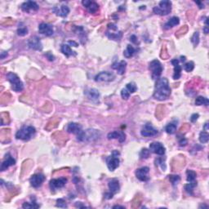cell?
Wrapping results in <instances>:
<instances>
[{
  "mask_svg": "<svg viewBox=\"0 0 209 209\" xmlns=\"http://www.w3.org/2000/svg\"><path fill=\"white\" fill-rule=\"evenodd\" d=\"M171 95V88L169 87V83L168 78H159L157 79L155 88H154V99L158 101H164L168 98Z\"/></svg>",
  "mask_w": 209,
  "mask_h": 209,
  "instance_id": "cell-1",
  "label": "cell"
},
{
  "mask_svg": "<svg viewBox=\"0 0 209 209\" xmlns=\"http://www.w3.org/2000/svg\"><path fill=\"white\" fill-rule=\"evenodd\" d=\"M100 136H101V133L98 130L88 129L86 131H82L77 136V139L78 141H83V142H89V141H93L95 140L99 139Z\"/></svg>",
  "mask_w": 209,
  "mask_h": 209,
  "instance_id": "cell-2",
  "label": "cell"
},
{
  "mask_svg": "<svg viewBox=\"0 0 209 209\" xmlns=\"http://www.w3.org/2000/svg\"><path fill=\"white\" fill-rule=\"evenodd\" d=\"M36 130L33 126H24L16 133V138L22 141H29L35 134Z\"/></svg>",
  "mask_w": 209,
  "mask_h": 209,
  "instance_id": "cell-3",
  "label": "cell"
},
{
  "mask_svg": "<svg viewBox=\"0 0 209 209\" xmlns=\"http://www.w3.org/2000/svg\"><path fill=\"white\" fill-rule=\"evenodd\" d=\"M172 11V2L168 0L161 1L158 6H156L153 8L154 13L159 16H166L168 15Z\"/></svg>",
  "mask_w": 209,
  "mask_h": 209,
  "instance_id": "cell-4",
  "label": "cell"
},
{
  "mask_svg": "<svg viewBox=\"0 0 209 209\" xmlns=\"http://www.w3.org/2000/svg\"><path fill=\"white\" fill-rule=\"evenodd\" d=\"M7 80L11 83V88L15 92H21L24 88V85L20 78L14 73H8L7 74Z\"/></svg>",
  "mask_w": 209,
  "mask_h": 209,
  "instance_id": "cell-5",
  "label": "cell"
},
{
  "mask_svg": "<svg viewBox=\"0 0 209 209\" xmlns=\"http://www.w3.org/2000/svg\"><path fill=\"white\" fill-rule=\"evenodd\" d=\"M119 154H119L118 151H114L112 154L106 158L107 167H108L109 170L111 171V172L114 171L119 166V162H120L119 161V158H118Z\"/></svg>",
  "mask_w": 209,
  "mask_h": 209,
  "instance_id": "cell-6",
  "label": "cell"
},
{
  "mask_svg": "<svg viewBox=\"0 0 209 209\" xmlns=\"http://www.w3.org/2000/svg\"><path fill=\"white\" fill-rule=\"evenodd\" d=\"M149 69L152 73L153 79H158L163 72V66L159 61L154 60L149 65Z\"/></svg>",
  "mask_w": 209,
  "mask_h": 209,
  "instance_id": "cell-7",
  "label": "cell"
},
{
  "mask_svg": "<svg viewBox=\"0 0 209 209\" xmlns=\"http://www.w3.org/2000/svg\"><path fill=\"white\" fill-rule=\"evenodd\" d=\"M115 75L111 72L108 71H103L101 72L97 75H96L95 81L96 82H110V81L114 80Z\"/></svg>",
  "mask_w": 209,
  "mask_h": 209,
  "instance_id": "cell-8",
  "label": "cell"
},
{
  "mask_svg": "<svg viewBox=\"0 0 209 209\" xmlns=\"http://www.w3.org/2000/svg\"><path fill=\"white\" fill-rule=\"evenodd\" d=\"M67 182V178L66 177H60L57 179H51L50 180V188L51 190H55L56 189H60V188L64 187Z\"/></svg>",
  "mask_w": 209,
  "mask_h": 209,
  "instance_id": "cell-9",
  "label": "cell"
},
{
  "mask_svg": "<svg viewBox=\"0 0 209 209\" xmlns=\"http://www.w3.org/2000/svg\"><path fill=\"white\" fill-rule=\"evenodd\" d=\"M150 172V168L148 167H142L141 168L136 169V178L141 181H147L150 179V176H148Z\"/></svg>",
  "mask_w": 209,
  "mask_h": 209,
  "instance_id": "cell-10",
  "label": "cell"
},
{
  "mask_svg": "<svg viewBox=\"0 0 209 209\" xmlns=\"http://www.w3.org/2000/svg\"><path fill=\"white\" fill-rule=\"evenodd\" d=\"M44 180H45V176H44V174L38 173V174H34L30 177L29 182H30V185L33 187L38 188L42 185V184L44 183Z\"/></svg>",
  "mask_w": 209,
  "mask_h": 209,
  "instance_id": "cell-11",
  "label": "cell"
},
{
  "mask_svg": "<svg viewBox=\"0 0 209 209\" xmlns=\"http://www.w3.org/2000/svg\"><path fill=\"white\" fill-rule=\"evenodd\" d=\"M28 46L29 48L35 51H41L43 49V44L41 43L40 39L37 36H33L29 39L28 40Z\"/></svg>",
  "mask_w": 209,
  "mask_h": 209,
  "instance_id": "cell-12",
  "label": "cell"
},
{
  "mask_svg": "<svg viewBox=\"0 0 209 209\" xmlns=\"http://www.w3.org/2000/svg\"><path fill=\"white\" fill-rule=\"evenodd\" d=\"M165 147L160 142H152L150 145V151L158 155H163L165 154Z\"/></svg>",
  "mask_w": 209,
  "mask_h": 209,
  "instance_id": "cell-13",
  "label": "cell"
},
{
  "mask_svg": "<svg viewBox=\"0 0 209 209\" xmlns=\"http://www.w3.org/2000/svg\"><path fill=\"white\" fill-rule=\"evenodd\" d=\"M39 5L35 3V2H33V1H27V2H25L21 4V8L24 11H26L27 13H30L31 11H38L39 10Z\"/></svg>",
  "mask_w": 209,
  "mask_h": 209,
  "instance_id": "cell-14",
  "label": "cell"
},
{
  "mask_svg": "<svg viewBox=\"0 0 209 209\" xmlns=\"http://www.w3.org/2000/svg\"><path fill=\"white\" fill-rule=\"evenodd\" d=\"M39 32L41 34H44L46 36H51L54 33V30L52 26L48 25L47 23H41L39 26Z\"/></svg>",
  "mask_w": 209,
  "mask_h": 209,
  "instance_id": "cell-15",
  "label": "cell"
},
{
  "mask_svg": "<svg viewBox=\"0 0 209 209\" xmlns=\"http://www.w3.org/2000/svg\"><path fill=\"white\" fill-rule=\"evenodd\" d=\"M15 163H16V160L11 157V154H6V157H5L4 161L3 162L2 164H1V168H0L1 172H4V171H5V170H7L9 167L13 166Z\"/></svg>",
  "mask_w": 209,
  "mask_h": 209,
  "instance_id": "cell-16",
  "label": "cell"
},
{
  "mask_svg": "<svg viewBox=\"0 0 209 209\" xmlns=\"http://www.w3.org/2000/svg\"><path fill=\"white\" fill-rule=\"evenodd\" d=\"M141 136H155L158 133V131L154 128L153 126L147 123L144 126L143 128L141 129Z\"/></svg>",
  "mask_w": 209,
  "mask_h": 209,
  "instance_id": "cell-17",
  "label": "cell"
},
{
  "mask_svg": "<svg viewBox=\"0 0 209 209\" xmlns=\"http://www.w3.org/2000/svg\"><path fill=\"white\" fill-rule=\"evenodd\" d=\"M66 131L70 132V133H73V134H75L76 136H78L83 131V129H82V126L79 123H70L67 126V128H66Z\"/></svg>",
  "mask_w": 209,
  "mask_h": 209,
  "instance_id": "cell-18",
  "label": "cell"
},
{
  "mask_svg": "<svg viewBox=\"0 0 209 209\" xmlns=\"http://www.w3.org/2000/svg\"><path fill=\"white\" fill-rule=\"evenodd\" d=\"M52 11H53L56 16H61V17H66V16H67L69 15V13H70V8H69L68 6H66V5H62L60 8L57 7H55L52 9Z\"/></svg>",
  "mask_w": 209,
  "mask_h": 209,
  "instance_id": "cell-19",
  "label": "cell"
},
{
  "mask_svg": "<svg viewBox=\"0 0 209 209\" xmlns=\"http://www.w3.org/2000/svg\"><path fill=\"white\" fill-rule=\"evenodd\" d=\"M82 4L85 7H87L88 11L92 14V13H96V11L99 10V5L95 3V2H91V1H88V0H83L82 2Z\"/></svg>",
  "mask_w": 209,
  "mask_h": 209,
  "instance_id": "cell-20",
  "label": "cell"
},
{
  "mask_svg": "<svg viewBox=\"0 0 209 209\" xmlns=\"http://www.w3.org/2000/svg\"><path fill=\"white\" fill-rule=\"evenodd\" d=\"M172 64L174 66V73H173V79H179L181 76V66L179 65V60L177 59H173L172 60Z\"/></svg>",
  "mask_w": 209,
  "mask_h": 209,
  "instance_id": "cell-21",
  "label": "cell"
},
{
  "mask_svg": "<svg viewBox=\"0 0 209 209\" xmlns=\"http://www.w3.org/2000/svg\"><path fill=\"white\" fill-rule=\"evenodd\" d=\"M108 139H118L119 142H123L126 140V134L122 131H115V132H110L107 135Z\"/></svg>",
  "mask_w": 209,
  "mask_h": 209,
  "instance_id": "cell-22",
  "label": "cell"
},
{
  "mask_svg": "<svg viewBox=\"0 0 209 209\" xmlns=\"http://www.w3.org/2000/svg\"><path fill=\"white\" fill-rule=\"evenodd\" d=\"M126 67H127V62L125 61H121L119 62H114L112 65V69L117 70V73L120 75L124 74L126 71Z\"/></svg>",
  "mask_w": 209,
  "mask_h": 209,
  "instance_id": "cell-23",
  "label": "cell"
},
{
  "mask_svg": "<svg viewBox=\"0 0 209 209\" xmlns=\"http://www.w3.org/2000/svg\"><path fill=\"white\" fill-rule=\"evenodd\" d=\"M85 94L92 101H97L100 97V92L96 88H89L85 91Z\"/></svg>",
  "mask_w": 209,
  "mask_h": 209,
  "instance_id": "cell-24",
  "label": "cell"
},
{
  "mask_svg": "<svg viewBox=\"0 0 209 209\" xmlns=\"http://www.w3.org/2000/svg\"><path fill=\"white\" fill-rule=\"evenodd\" d=\"M108 186L110 189V191L113 194H116L118 192L119 189H120V185H119V182L117 179H112V180H109L108 183Z\"/></svg>",
  "mask_w": 209,
  "mask_h": 209,
  "instance_id": "cell-25",
  "label": "cell"
},
{
  "mask_svg": "<svg viewBox=\"0 0 209 209\" xmlns=\"http://www.w3.org/2000/svg\"><path fill=\"white\" fill-rule=\"evenodd\" d=\"M179 23H180V19H179V17H177V16H173V17H172V18L169 20L168 21L166 22L165 24H164V26H163V29H171V28H173V27H174V26L179 25Z\"/></svg>",
  "mask_w": 209,
  "mask_h": 209,
  "instance_id": "cell-26",
  "label": "cell"
},
{
  "mask_svg": "<svg viewBox=\"0 0 209 209\" xmlns=\"http://www.w3.org/2000/svg\"><path fill=\"white\" fill-rule=\"evenodd\" d=\"M61 51L67 57H70V56L76 55L75 51H73L68 44H62L61 47Z\"/></svg>",
  "mask_w": 209,
  "mask_h": 209,
  "instance_id": "cell-27",
  "label": "cell"
},
{
  "mask_svg": "<svg viewBox=\"0 0 209 209\" xmlns=\"http://www.w3.org/2000/svg\"><path fill=\"white\" fill-rule=\"evenodd\" d=\"M135 52H136V49L133 48L132 45H128L126 50L123 51V56L126 58H130L135 54Z\"/></svg>",
  "mask_w": 209,
  "mask_h": 209,
  "instance_id": "cell-28",
  "label": "cell"
},
{
  "mask_svg": "<svg viewBox=\"0 0 209 209\" xmlns=\"http://www.w3.org/2000/svg\"><path fill=\"white\" fill-rule=\"evenodd\" d=\"M195 105H196V106H202V105L208 106L209 101L208 98H206L204 96H198V97L196 98V100H195Z\"/></svg>",
  "mask_w": 209,
  "mask_h": 209,
  "instance_id": "cell-29",
  "label": "cell"
},
{
  "mask_svg": "<svg viewBox=\"0 0 209 209\" xmlns=\"http://www.w3.org/2000/svg\"><path fill=\"white\" fill-rule=\"evenodd\" d=\"M196 176H197V174L195 171H193V170H187L186 171V180H187L188 182L190 183V182L195 181Z\"/></svg>",
  "mask_w": 209,
  "mask_h": 209,
  "instance_id": "cell-30",
  "label": "cell"
},
{
  "mask_svg": "<svg viewBox=\"0 0 209 209\" xmlns=\"http://www.w3.org/2000/svg\"><path fill=\"white\" fill-rule=\"evenodd\" d=\"M197 185V182L194 181V182H190V183L186 184L185 185V190L187 192L189 195H194V188Z\"/></svg>",
  "mask_w": 209,
  "mask_h": 209,
  "instance_id": "cell-31",
  "label": "cell"
},
{
  "mask_svg": "<svg viewBox=\"0 0 209 209\" xmlns=\"http://www.w3.org/2000/svg\"><path fill=\"white\" fill-rule=\"evenodd\" d=\"M165 131L168 134H174L176 131V124L175 123H170L166 126Z\"/></svg>",
  "mask_w": 209,
  "mask_h": 209,
  "instance_id": "cell-32",
  "label": "cell"
},
{
  "mask_svg": "<svg viewBox=\"0 0 209 209\" xmlns=\"http://www.w3.org/2000/svg\"><path fill=\"white\" fill-rule=\"evenodd\" d=\"M39 207H40V206L39 205V204H37L36 202H35V198L34 199L33 201V198H32V203H30L26 202L22 204V208H39Z\"/></svg>",
  "mask_w": 209,
  "mask_h": 209,
  "instance_id": "cell-33",
  "label": "cell"
},
{
  "mask_svg": "<svg viewBox=\"0 0 209 209\" xmlns=\"http://www.w3.org/2000/svg\"><path fill=\"white\" fill-rule=\"evenodd\" d=\"M209 140V135L208 132L206 131H203V132H200L199 134V141L203 144L208 143V142Z\"/></svg>",
  "mask_w": 209,
  "mask_h": 209,
  "instance_id": "cell-34",
  "label": "cell"
},
{
  "mask_svg": "<svg viewBox=\"0 0 209 209\" xmlns=\"http://www.w3.org/2000/svg\"><path fill=\"white\" fill-rule=\"evenodd\" d=\"M156 117L158 118L159 120H161L162 118L164 116V106H159L156 110Z\"/></svg>",
  "mask_w": 209,
  "mask_h": 209,
  "instance_id": "cell-35",
  "label": "cell"
},
{
  "mask_svg": "<svg viewBox=\"0 0 209 209\" xmlns=\"http://www.w3.org/2000/svg\"><path fill=\"white\" fill-rule=\"evenodd\" d=\"M168 176L169 180H170V182L172 183L173 186L176 185L178 184V182L180 180V177L178 176V175H170V176Z\"/></svg>",
  "mask_w": 209,
  "mask_h": 209,
  "instance_id": "cell-36",
  "label": "cell"
},
{
  "mask_svg": "<svg viewBox=\"0 0 209 209\" xmlns=\"http://www.w3.org/2000/svg\"><path fill=\"white\" fill-rule=\"evenodd\" d=\"M141 203V197L139 195H136V197L134 198V199L132 200V208H139L140 204Z\"/></svg>",
  "mask_w": 209,
  "mask_h": 209,
  "instance_id": "cell-37",
  "label": "cell"
},
{
  "mask_svg": "<svg viewBox=\"0 0 209 209\" xmlns=\"http://www.w3.org/2000/svg\"><path fill=\"white\" fill-rule=\"evenodd\" d=\"M190 41L195 47L198 45V43H199V34H198V32H195L193 36L191 37Z\"/></svg>",
  "mask_w": 209,
  "mask_h": 209,
  "instance_id": "cell-38",
  "label": "cell"
},
{
  "mask_svg": "<svg viewBox=\"0 0 209 209\" xmlns=\"http://www.w3.org/2000/svg\"><path fill=\"white\" fill-rule=\"evenodd\" d=\"M194 69H195V63L193 61H189L184 65V70L186 72H191Z\"/></svg>",
  "mask_w": 209,
  "mask_h": 209,
  "instance_id": "cell-39",
  "label": "cell"
},
{
  "mask_svg": "<svg viewBox=\"0 0 209 209\" xmlns=\"http://www.w3.org/2000/svg\"><path fill=\"white\" fill-rule=\"evenodd\" d=\"M187 30H188L187 26H182L178 31H176V36L177 37V38H180V37H181L182 35H184V34H185V33H187Z\"/></svg>",
  "mask_w": 209,
  "mask_h": 209,
  "instance_id": "cell-40",
  "label": "cell"
},
{
  "mask_svg": "<svg viewBox=\"0 0 209 209\" xmlns=\"http://www.w3.org/2000/svg\"><path fill=\"white\" fill-rule=\"evenodd\" d=\"M126 88L128 90V92L130 93H134L137 90V87H136V85L134 83H128L127 86H126Z\"/></svg>",
  "mask_w": 209,
  "mask_h": 209,
  "instance_id": "cell-41",
  "label": "cell"
},
{
  "mask_svg": "<svg viewBox=\"0 0 209 209\" xmlns=\"http://www.w3.org/2000/svg\"><path fill=\"white\" fill-rule=\"evenodd\" d=\"M150 154H151V151H149V150H147V149H146V148H144V149L141 150V153H140V157H141V158H142V159H146V158H149Z\"/></svg>",
  "mask_w": 209,
  "mask_h": 209,
  "instance_id": "cell-42",
  "label": "cell"
},
{
  "mask_svg": "<svg viewBox=\"0 0 209 209\" xmlns=\"http://www.w3.org/2000/svg\"><path fill=\"white\" fill-rule=\"evenodd\" d=\"M28 34V29L25 27V26H22V27H20L17 29V34L19 36H25Z\"/></svg>",
  "mask_w": 209,
  "mask_h": 209,
  "instance_id": "cell-43",
  "label": "cell"
},
{
  "mask_svg": "<svg viewBox=\"0 0 209 209\" xmlns=\"http://www.w3.org/2000/svg\"><path fill=\"white\" fill-rule=\"evenodd\" d=\"M56 206L57 208H66L68 207L67 204H66V201H65L64 199H62V198H59V199L56 200Z\"/></svg>",
  "mask_w": 209,
  "mask_h": 209,
  "instance_id": "cell-44",
  "label": "cell"
},
{
  "mask_svg": "<svg viewBox=\"0 0 209 209\" xmlns=\"http://www.w3.org/2000/svg\"><path fill=\"white\" fill-rule=\"evenodd\" d=\"M130 92H128V90L127 88H123L121 91V96L123 100H128L130 96Z\"/></svg>",
  "mask_w": 209,
  "mask_h": 209,
  "instance_id": "cell-45",
  "label": "cell"
},
{
  "mask_svg": "<svg viewBox=\"0 0 209 209\" xmlns=\"http://www.w3.org/2000/svg\"><path fill=\"white\" fill-rule=\"evenodd\" d=\"M156 162V165H159L161 167V168L163 169V171H165L166 170V165L165 163H164V160L163 158H158L155 160Z\"/></svg>",
  "mask_w": 209,
  "mask_h": 209,
  "instance_id": "cell-46",
  "label": "cell"
},
{
  "mask_svg": "<svg viewBox=\"0 0 209 209\" xmlns=\"http://www.w3.org/2000/svg\"><path fill=\"white\" fill-rule=\"evenodd\" d=\"M178 142H179L180 146H185L188 144L187 140L185 139L183 136H181L180 137L179 136V141H178Z\"/></svg>",
  "mask_w": 209,
  "mask_h": 209,
  "instance_id": "cell-47",
  "label": "cell"
},
{
  "mask_svg": "<svg viewBox=\"0 0 209 209\" xmlns=\"http://www.w3.org/2000/svg\"><path fill=\"white\" fill-rule=\"evenodd\" d=\"M203 31H204V34H208V18L206 17L205 20V26L203 28Z\"/></svg>",
  "mask_w": 209,
  "mask_h": 209,
  "instance_id": "cell-48",
  "label": "cell"
},
{
  "mask_svg": "<svg viewBox=\"0 0 209 209\" xmlns=\"http://www.w3.org/2000/svg\"><path fill=\"white\" fill-rule=\"evenodd\" d=\"M198 117H199V114H193L190 117V121L192 122V123H195V122L198 119Z\"/></svg>",
  "mask_w": 209,
  "mask_h": 209,
  "instance_id": "cell-49",
  "label": "cell"
},
{
  "mask_svg": "<svg viewBox=\"0 0 209 209\" xmlns=\"http://www.w3.org/2000/svg\"><path fill=\"white\" fill-rule=\"evenodd\" d=\"M74 206H75L76 208H88V207L83 205L81 202H76L75 203V204H74Z\"/></svg>",
  "mask_w": 209,
  "mask_h": 209,
  "instance_id": "cell-50",
  "label": "cell"
},
{
  "mask_svg": "<svg viewBox=\"0 0 209 209\" xmlns=\"http://www.w3.org/2000/svg\"><path fill=\"white\" fill-rule=\"evenodd\" d=\"M113 195H114V194L113 193H111V192H108V193H106L105 194V198H106V199H110V198H113Z\"/></svg>",
  "mask_w": 209,
  "mask_h": 209,
  "instance_id": "cell-51",
  "label": "cell"
},
{
  "mask_svg": "<svg viewBox=\"0 0 209 209\" xmlns=\"http://www.w3.org/2000/svg\"><path fill=\"white\" fill-rule=\"evenodd\" d=\"M130 40L132 41V43L134 44H138V41H137V38H136L135 35H132L130 37Z\"/></svg>",
  "mask_w": 209,
  "mask_h": 209,
  "instance_id": "cell-52",
  "label": "cell"
},
{
  "mask_svg": "<svg viewBox=\"0 0 209 209\" xmlns=\"http://www.w3.org/2000/svg\"><path fill=\"white\" fill-rule=\"evenodd\" d=\"M46 56L48 57V59L49 60V61H53V60H54V56L51 55L50 52H48V53L46 54Z\"/></svg>",
  "mask_w": 209,
  "mask_h": 209,
  "instance_id": "cell-53",
  "label": "cell"
},
{
  "mask_svg": "<svg viewBox=\"0 0 209 209\" xmlns=\"http://www.w3.org/2000/svg\"><path fill=\"white\" fill-rule=\"evenodd\" d=\"M68 44H70V45H72L73 47H75V48H77L78 46V43H76V42H74V41H69V42H68Z\"/></svg>",
  "mask_w": 209,
  "mask_h": 209,
  "instance_id": "cell-54",
  "label": "cell"
},
{
  "mask_svg": "<svg viewBox=\"0 0 209 209\" xmlns=\"http://www.w3.org/2000/svg\"><path fill=\"white\" fill-rule=\"evenodd\" d=\"M7 52H6V51H2V52H1V56H0V58L4 59L5 57H7Z\"/></svg>",
  "mask_w": 209,
  "mask_h": 209,
  "instance_id": "cell-55",
  "label": "cell"
},
{
  "mask_svg": "<svg viewBox=\"0 0 209 209\" xmlns=\"http://www.w3.org/2000/svg\"><path fill=\"white\" fill-rule=\"evenodd\" d=\"M203 129H204V131H206V132L208 131V122H206L205 124H204V127H203Z\"/></svg>",
  "mask_w": 209,
  "mask_h": 209,
  "instance_id": "cell-56",
  "label": "cell"
},
{
  "mask_svg": "<svg viewBox=\"0 0 209 209\" xmlns=\"http://www.w3.org/2000/svg\"><path fill=\"white\" fill-rule=\"evenodd\" d=\"M113 208H122V209H125V208L123 206H119V205H115L113 207Z\"/></svg>",
  "mask_w": 209,
  "mask_h": 209,
  "instance_id": "cell-57",
  "label": "cell"
},
{
  "mask_svg": "<svg viewBox=\"0 0 209 209\" xmlns=\"http://www.w3.org/2000/svg\"><path fill=\"white\" fill-rule=\"evenodd\" d=\"M196 4H198L199 5V8H203V4H202V3H200V2H196Z\"/></svg>",
  "mask_w": 209,
  "mask_h": 209,
  "instance_id": "cell-58",
  "label": "cell"
},
{
  "mask_svg": "<svg viewBox=\"0 0 209 209\" xmlns=\"http://www.w3.org/2000/svg\"><path fill=\"white\" fill-rule=\"evenodd\" d=\"M185 60H186V57H185V56H180V61H181V62H185Z\"/></svg>",
  "mask_w": 209,
  "mask_h": 209,
  "instance_id": "cell-59",
  "label": "cell"
},
{
  "mask_svg": "<svg viewBox=\"0 0 209 209\" xmlns=\"http://www.w3.org/2000/svg\"><path fill=\"white\" fill-rule=\"evenodd\" d=\"M208 208V207L207 205H204V204H203V205L202 204V205L199 206V208Z\"/></svg>",
  "mask_w": 209,
  "mask_h": 209,
  "instance_id": "cell-60",
  "label": "cell"
}]
</instances>
